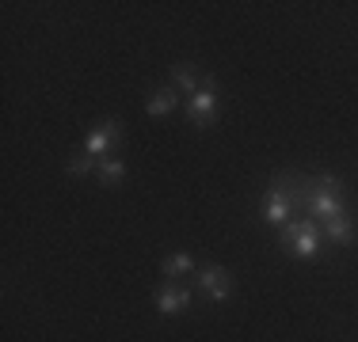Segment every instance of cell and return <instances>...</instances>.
I'll return each mask as SVG.
<instances>
[{"mask_svg":"<svg viewBox=\"0 0 358 342\" xmlns=\"http://www.w3.org/2000/svg\"><path fill=\"white\" fill-rule=\"evenodd\" d=\"M176 103H179V91L176 88H157L149 99H145V110H149L152 118H164L168 110H176Z\"/></svg>","mask_w":358,"mask_h":342,"instance_id":"obj_10","label":"cell"},{"mask_svg":"<svg viewBox=\"0 0 358 342\" xmlns=\"http://www.w3.org/2000/svg\"><path fill=\"white\" fill-rule=\"evenodd\" d=\"M187 304H191V293L179 285H160L157 289V312L160 315H179L187 312Z\"/></svg>","mask_w":358,"mask_h":342,"instance_id":"obj_7","label":"cell"},{"mask_svg":"<svg viewBox=\"0 0 358 342\" xmlns=\"http://www.w3.org/2000/svg\"><path fill=\"white\" fill-rule=\"evenodd\" d=\"M187 114H191V122L199 126V130H210L217 118V88H214V76H206V84H202L199 91H194L191 99H187Z\"/></svg>","mask_w":358,"mask_h":342,"instance_id":"obj_4","label":"cell"},{"mask_svg":"<svg viewBox=\"0 0 358 342\" xmlns=\"http://www.w3.org/2000/svg\"><path fill=\"white\" fill-rule=\"evenodd\" d=\"M294 175L289 171H282V175L271 179L267 186V198H263V221L275 228H286L289 221H294Z\"/></svg>","mask_w":358,"mask_h":342,"instance_id":"obj_2","label":"cell"},{"mask_svg":"<svg viewBox=\"0 0 358 342\" xmlns=\"http://www.w3.org/2000/svg\"><path fill=\"white\" fill-rule=\"evenodd\" d=\"M282 247L294 259H317L320 255V221L297 217L282 228Z\"/></svg>","mask_w":358,"mask_h":342,"instance_id":"obj_3","label":"cell"},{"mask_svg":"<svg viewBox=\"0 0 358 342\" xmlns=\"http://www.w3.org/2000/svg\"><path fill=\"white\" fill-rule=\"evenodd\" d=\"M199 285L210 301H229L233 293V281H229V270L225 267H202L199 270Z\"/></svg>","mask_w":358,"mask_h":342,"instance_id":"obj_6","label":"cell"},{"mask_svg":"<svg viewBox=\"0 0 358 342\" xmlns=\"http://www.w3.org/2000/svg\"><path fill=\"white\" fill-rule=\"evenodd\" d=\"M172 88L179 91V96H194V91L202 88V84H199V68H194L191 61L176 65L172 68Z\"/></svg>","mask_w":358,"mask_h":342,"instance_id":"obj_9","label":"cell"},{"mask_svg":"<svg viewBox=\"0 0 358 342\" xmlns=\"http://www.w3.org/2000/svg\"><path fill=\"white\" fill-rule=\"evenodd\" d=\"M96 175H99V186H118L126 179V164L115 156V152H110V156H103L96 164Z\"/></svg>","mask_w":358,"mask_h":342,"instance_id":"obj_11","label":"cell"},{"mask_svg":"<svg viewBox=\"0 0 358 342\" xmlns=\"http://www.w3.org/2000/svg\"><path fill=\"white\" fill-rule=\"evenodd\" d=\"M191 270H194V262H191V255H187V251H176V255H168V259H164V278L168 281L187 278Z\"/></svg>","mask_w":358,"mask_h":342,"instance_id":"obj_12","label":"cell"},{"mask_svg":"<svg viewBox=\"0 0 358 342\" xmlns=\"http://www.w3.org/2000/svg\"><path fill=\"white\" fill-rule=\"evenodd\" d=\"M96 164H99L96 156H88L84 149H76L69 156V175H88V171H96Z\"/></svg>","mask_w":358,"mask_h":342,"instance_id":"obj_13","label":"cell"},{"mask_svg":"<svg viewBox=\"0 0 358 342\" xmlns=\"http://www.w3.org/2000/svg\"><path fill=\"white\" fill-rule=\"evenodd\" d=\"M324 232H328V239H331V244L347 247V244H355L358 228H355L351 213H343V217H331V221H324Z\"/></svg>","mask_w":358,"mask_h":342,"instance_id":"obj_8","label":"cell"},{"mask_svg":"<svg viewBox=\"0 0 358 342\" xmlns=\"http://www.w3.org/2000/svg\"><path fill=\"white\" fill-rule=\"evenodd\" d=\"M118 141H122V122H118V118H103V122L88 133L84 152H88V156H96V160H103V156H110V149H115Z\"/></svg>","mask_w":358,"mask_h":342,"instance_id":"obj_5","label":"cell"},{"mask_svg":"<svg viewBox=\"0 0 358 342\" xmlns=\"http://www.w3.org/2000/svg\"><path fill=\"white\" fill-rule=\"evenodd\" d=\"M294 205L305 209V217L313 221H331V217H343L347 213V194H343V183L336 175H294Z\"/></svg>","mask_w":358,"mask_h":342,"instance_id":"obj_1","label":"cell"}]
</instances>
